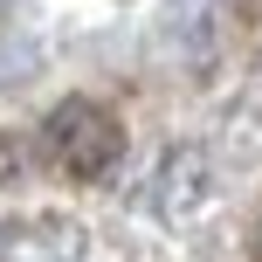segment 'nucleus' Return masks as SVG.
I'll return each instance as SVG.
<instances>
[{"instance_id":"obj_1","label":"nucleus","mask_w":262,"mask_h":262,"mask_svg":"<svg viewBox=\"0 0 262 262\" xmlns=\"http://www.w3.org/2000/svg\"><path fill=\"white\" fill-rule=\"evenodd\" d=\"M41 145H49V159H55L62 172H76V180H104V172L124 159V124L111 118L97 97H69V104L49 111Z\"/></svg>"}]
</instances>
